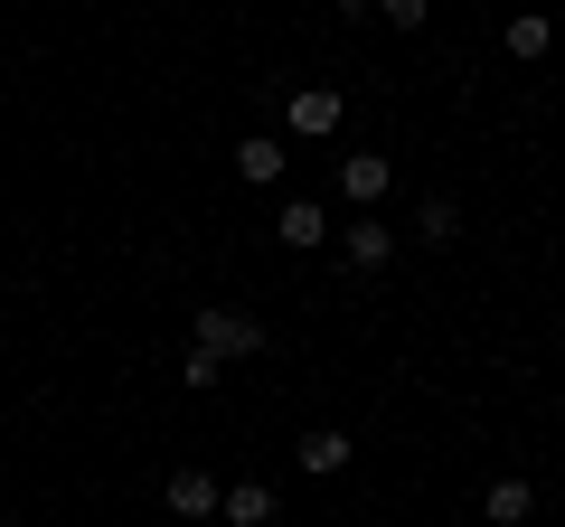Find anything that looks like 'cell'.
Listing matches in <instances>:
<instances>
[{
	"mask_svg": "<svg viewBox=\"0 0 565 527\" xmlns=\"http://www.w3.org/2000/svg\"><path fill=\"white\" fill-rule=\"evenodd\" d=\"M386 180H396V161H386V151H349V161H340L349 207H377V198H386Z\"/></svg>",
	"mask_w": 565,
	"mask_h": 527,
	"instance_id": "obj_3",
	"label": "cell"
},
{
	"mask_svg": "<svg viewBox=\"0 0 565 527\" xmlns=\"http://www.w3.org/2000/svg\"><path fill=\"white\" fill-rule=\"evenodd\" d=\"M340 85H302V95L282 104V122H292V142H330V132H340Z\"/></svg>",
	"mask_w": 565,
	"mask_h": 527,
	"instance_id": "obj_2",
	"label": "cell"
},
{
	"mask_svg": "<svg viewBox=\"0 0 565 527\" xmlns=\"http://www.w3.org/2000/svg\"><path fill=\"white\" fill-rule=\"evenodd\" d=\"M340 245H349V264H359V273H377V264L396 255V226H386V217H359V226H340Z\"/></svg>",
	"mask_w": 565,
	"mask_h": 527,
	"instance_id": "obj_5",
	"label": "cell"
},
{
	"mask_svg": "<svg viewBox=\"0 0 565 527\" xmlns=\"http://www.w3.org/2000/svg\"><path fill=\"white\" fill-rule=\"evenodd\" d=\"M282 161H292V151H282L274 132H245V151H236V170H245V189H274V180H282Z\"/></svg>",
	"mask_w": 565,
	"mask_h": 527,
	"instance_id": "obj_6",
	"label": "cell"
},
{
	"mask_svg": "<svg viewBox=\"0 0 565 527\" xmlns=\"http://www.w3.org/2000/svg\"><path fill=\"white\" fill-rule=\"evenodd\" d=\"M217 518H226V527H264V518H274V490H264V481L217 490Z\"/></svg>",
	"mask_w": 565,
	"mask_h": 527,
	"instance_id": "obj_7",
	"label": "cell"
},
{
	"mask_svg": "<svg viewBox=\"0 0 565 527\" xmlns=\"http://www.w3.org/2000/svg\"><path fill=\"white\" fill-rule=\"evenodd\" d=\"M367 10H386L396 29H424V20H434V0H367Z\"/></svg>",
	"mask_w": 565,
	"mask_h": 527,
	"instance_id": "obj_14",
	"label": "cell"
},
{
	"mask_svg": "<svg viewBox=\"0 0 565 527\" xmlns=\"http://www.w3.org/2000/svg\"><path fill=\"white\" fill-rule=\"evenodd\" d=\"M292 462H302L311 481H330V471H349V433H330V424H321V433H302V452H292Z\"/></svg>",
	"mask_w": 565,
	"mask_h": 527,
	"instance_id": "obj_8",
	"label": "cell"
},
{
	"mask_svg": "<svg viewBox=\"0 0 565 527\" xmlns=\"http://www.w3.org/2000/svg\"><path fill=\"white\" fill-rule=\"evenodd\" d=\"M415 236L424 245H452V236H462V207H452V198H424L415 207Z\"/></svg>",
	"mask_w": 565,
	"mask_h": 527,
	"instance_id": "obj_12",
	"label": "cell"
},
{
	"mask_svg": "<svg viewBox=\"0 0 565 527\" xmlns=\"http://www.w3.org/2000/svg\"><path fill=\"white\" fill-rule=\"evenodd\" d=\"M527 508H537V490H527V481H490V499H481V518H490V527H519Z\"/></svg>",
	"mask_w": 565,
	"mask_h": 527,
	"instance_id": "obj_11",
	"label": "cell"
},
{
	"mask_svg": "<svg viewBox=\"0 0 565 527\" xmlns=\"http://www.w3.org/2000/svg\"><path fill=\"white\" fill-rule=\"evenodd\" d=\"M226 377V358H207V348H189V358H180V386H217Z\"/></svg>",
	"mask_w": 565,
	"mask_h": 527,
	"instance_id": "obj_13",
	"label": "cell"
},
{
	"mask_svg": "<svg viewBox=\"0 0 565 527\" xmlns=\"http://www.w3.org/2000/svg\"><path fill=\"white\" fill-rule=\"evenodd\" d=\"M189 330H199L207 358H255V348H264V321H255V311H226V302H207Z\"/></svg>",
	"mask_w": 565,
	"mask_h": 527,
	"instance_id": "obj_1",
	"label": "cell"
},
{
	"mask_svg": "<svg viewBox=\"0 0 565 527\" xmlns=\"http://www.w3.org/2000/svg\"><path fill=\"white\" fill-rule=\"evenodd\" d=\"M546 47H556V29H546V10H519V20H509V57H519V66H537Z\"/></svg>",
	"mask_w": 565,
	"mask_h": 527,
	"instance_id": "obj_10",
	"label": "cell"
},
{
	"mask_svg": "<svg viewBox=\"0 0 565 527\" xmlns=\"http://www.w3.org/2000/svg\"><path fill=\"white\" fill-rule=\"evenodd\" d=\"M274 236L292 245V255H311V245L330 236V226H321V198H282V207H274Z\"/></svg>",
	"mask_w": 565,
	"mask_h": 527,
	"instance_id": "obj_4",
	"label": "cell"
},
{
	"mask_svg": "<svg viewBox=\"0 0 565 527\" xmlns=\"http://www.w3.org/2000/svg\"><path fill=\"white\" fill-rule=\"evenodd\" d=\"M170 508L180 518H217V481L207 471H170Z\"/></svg>",
	"mask_w": 565,
	"mask_h": 527,
	"instance_id": "obj_9",
	"label": "cell"
}]
</instances>
